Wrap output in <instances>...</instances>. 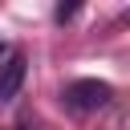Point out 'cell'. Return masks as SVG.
I'll return each mask as SVG.
<instances>
[{
  "label": "cell",
  "instance_id": "3957f363",
  "mask_svg": "<svg viewBox=\"0 0 130 130\" xmlns=\"http://www.w3.org/2000/svg\"><path fill=\"white\" fill-rule=\"evenodd\" d=\"M73 12H77V8H73V4H61V8H57V20H69V16H73Z\"/></svg>",
  "mask_w": 130,
  "mask_h": 130
},
{
  "label": "cell",
  "instance_id": "7a4b0ae2",
  "mask_svg": "<svg viewBox=\"0 0 130 130\" xmlns=\"http://www.w3.org/2000/svg\"><path fill=\"white\" fill-rule=\"evenodd\" d=\"M24 53H8L4 61H0V102H12L16 98V89L24 85Z\"/></svg>",
  "mask_w": 130,
  "mask_h": 130
},
{
  "label": "cell",
  "instance_id": "6da1fadb",
  "mask_svg": "<svg viewBox=\"0 0 130 130\" xmlns=\"http://www.w3.org/2000/svg\"><path fill=\"white\" fill-rule=\"evenodd\" d=\"M110 98H114V89L106 81H98V77H81V81H69L65 85V106L77 110V114L102 110V106H110Z\"/></svg>",
  "mask_w": 130,
  "mask_h": 130
}]
</instances>
